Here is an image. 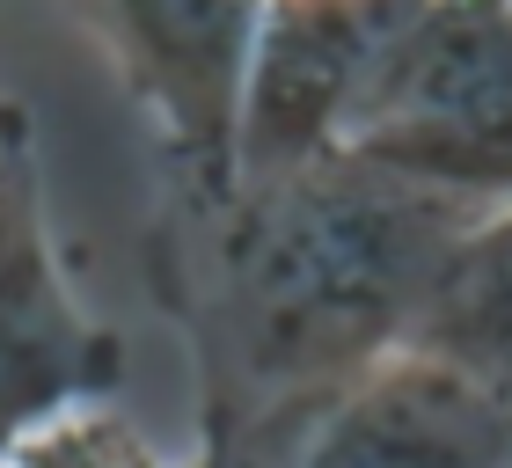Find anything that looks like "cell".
I'll return each mask as SVG.
<instances>
[{"label":"cell","instance_id":"1","mask_svg":"<svg viewBox=\"0 0 512 468\" xmlns=\"http://www.w3.org/2000/svg\"><path fill=\"white\" fill-rule=\"evenodd\" d=\"M469 220L359 154L235 176L198 205L169 198L154 256L198 359V454L286 425L410 344Z\"/></svg>","mask_w":512,"mask_h":468},{"label":"cell","instance_id":"2","mask_svg":"<svg viewBox=\"0 0 512 468\" xmlns=\"http://www.w3.org/2000/svg\"><path fill=\"white\" fill-rule=\"evenodd\" d=\"M337 154L454 198L512 205V0H417Z\"/></svg>","mask_w":512,"mask_h":468},{"label":"cell","instance_id":"3","mask_svg":"<svg viewBox=\"0 0 512 468\" xmlns=\"http://www.w3.org/2000/svg\"><path fill=\"white\" fill-rule=\"evenodd\" d=\"M81 22L154 132L169 198L198 205L235 191L264 0H81Z\"/></svg>","mask_w":512,"mask_h":468},{"label":"cell","instance_id":"4","mask_svg":"<svg viewBox=\"0 0 512 468\" xmlns=\"http://www.w3.org/2000/svg\"><path fill=\"white\" fill-rule=\"evenodd\" d=\"M198 468H512V403L439 351L395 344L286 425L198 454Z\"/></svg>","mask_w":512,"mask_h":468},{"label":"cell","instance_id":"5","mask_svg":"<svg viewBox=\"0 0 512 468\" xmlns=\"http://www.w3.org/2000/svg\"><path fill=\"white\" fill-rule=\"evenodd\" d=\"M125 351L81 308L44 213L30 117L0 96V454L44 417L110 403Z\"/></svg>","mask_w":512,"mask_h":468},{"label":"cell","instance_id":"6","mask_svg":"<svg viewBox=\"0 0 512 468\" xmlns=\"http://www.w3.org/2000/svg\"><path fill=\"white\" fill-rule=\"evenodd\" d=\"M410 8L417 0H264L235 176H278L337 154Z\"/></svg>","mask_w":512,"mask_h":468},{"label":"cell","instance_id":"7","mask_svg":"<svg viewBox=\"0 0 512 468\" xmlns=\"http://www.w3.org/2000/svg\"><path fill=\"white\" fill-rule=\"evenodd\" d=\"M410 344L439 351L447 366L476 373L491 395L512 403V205L461 227Z\"/></svg>","mask_w":512,"mask_h":468},{"label":"cell","instance_id":"8","mask_svg":"<svg viewBox=\"0 0 512 468\" xmlns=\"http://www.w3.org/2000/svg\"><path fill=\"white\" fill-rule=\"evenodd\" d=\"M0 468H169L154 454V439L132 425L118 403H81L44 417L37 432H22Z\"/></svg>","mask_w":512,"mask_h":468}]
</instances>
